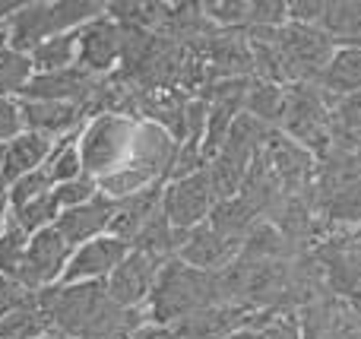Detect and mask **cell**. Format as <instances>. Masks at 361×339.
<instances>
[{
    "instance_id": "obj_1",
    "label": "cell",
    "mask_w": 361,
    "mask_h": 339,
    "mask_svg": "<svg viewBox=\"0 0 361 339\" xmlns=\"http://www.w3.org/2000/svg\"><path fill=\"white\" fill-rule=\"evenodd\" d=\"M105 16V0H25L4 25L6 48L32 54L42 42Z\"/></svg>"
},
{
    "instance_id": "obj_30",
    "label": "cell",
    "mask_w": 361,
    "mask_h": 339,
    "mask_svg": "<svg viewBox=\"0 0 361 339\" xmlns=\"http://www.w3.org/2000/svg\"><path fill=\"white\" fill-rule=\"evenodd\" d=\"M16 133H23L19 99H0V143H10Z\"/></svg>"
},
{
    "instance_id": "obj_19",
    "label": "cell",
    "mask_w": 361,
    "mask_h": 339,
    "mask_svg": "<svg viewBox=\"0 0 361 339\" xmlns=\"http://www.w3.org/2000/svg\"><path fill=\"white\" fill-rule=\"evenodd\" d=\"M29 232L13 222V216L6 213L4 226H0V276L6 279H16L19 283V273L25 266V254H29Z\"/></svg>"
},
{
    "instance_id": "obj_31",
    "label": "cell",
    "mask_w": 361,
    "mask_h": 339,
    "mask_svg": "<svg viewBox=\"0 0 361 339\" xmlns=\"http://www.w3.org/2000/svg\"><path fill=\"white\" fill-rule=\"evenodd\" d=\"M133 339H178V333L171 327H162V323H149V321H146L143 327L133 333Z\"/></svg>"
},
{
    "instance_id": "obj_34",
    "label": "cell",
    "mask_w": 361,
    "mask_h": 339,
    "mask_svg": "<svg viewBox=\"0 0 361 339\" xmlns=\"http://www.w3.org/2000/svg\"><path fill=\"white\" fill-rule=\"evenodd\" d=\"M42 339H70L67 333H61V330H51V333H44Z\"/></svg>"
},
{
    "instance_id": "obj_23",
    "label": "cell",
    "mask_w": 361,
    "mask_h": 339,
    "mask_svg": "<svg viewBox=\"0 0 361 339\" xmlns=\"http://www.w3.org/2000/svg\"><path fill=\"white\" fill-rule=\"evenodd\" d=\"M10 216H13V222H16L23 232L35 235V232H42V228H51V226H54L57 216H61V207H57L54 190H51V194L35 197V200L25 203V207L10 209Z\"/></svg>"
},
{
    "instance_id": "obj_10",
    "label": "cell",
    "mask_w": 361,
    "mask_h": 339,
    "mask_svg": "<svg viewBox=\"0 0 361 339\" xmlns=\"http://www.w3.org/2000/svg\"><path fill=\"white\" fill-rule=\"evenodd\" d=\"M99 80L92 73H86L82 67H70V70H57V73H35L32 82L25 86V92L19 99H32V101H70V105L86 108L95 99Z\"/></svg>"
},
{
    "instance_id": "obj_16",
    "label": "cell",
    "mask_w": 361,
    "mask_h": 339,
    "mask_svg": "<svg viewBox=\"0 0 361 339\" xmlns=\"http://www.w3.org/2000/svg\"><path fill=\"white\" fill-rule=\"evenodd\" d=\"M320 92L330 101H343L361 92V44H339L320 76Z\"/></svg>"
},
{
    "instance_id": "obj_32",
    "label": "cell",
    "mask_w": 361,
    "mask_h": 339,
    "mask_svg": "<svg viewBox=\"0 0 361 339\" xmlns=\"http://www.w3.org/2000/svg\"><path fill=\"white\" fill-rule=\"evenodd\" d=\"M225 339H263V336H260V330L257 327H244V330H238V333H231Z\"/></svg>"
},
{
    "instance_id": "obj_15",
    "label": "cell",
    "mask_w": 361,
    "mask_h": 339,
    "mask_svg": "<svg viewBox=\"0 0 361 339\" xmlns=\"http://www.w3.org/2000/svg\"><path fill=\"white\" fill-rule=\"evenodd\" d=\"M165 184L169 181H159V184H152V187L137 190V194L114 203V216H111V226H108V235L127 241V245L133 247V241H137V235L146 228V222L162 209Z\"/></svg>"
},
{
    "instance_id": "obj_29",
    "label": "cell",
    "mask_w": 361,
    "mask_h": 339,
    "mask_svg": "<svg viewBox=\"0 0 361 339\" xmlns=\"http://www.w3.org/2000/svg\"><path fill=\"white\" fill-rule=\"evenodd\" d=\"M330 0H292L288 4V23L298 25H320Z\"/></svg>"
},
{
    "instance_id": "obj_17",
    "label": "cell",
    "mask_w": 361,
    "mask_h": 339,
    "mask_svg": "<svg viewBox=\"0 0 361 339\" xmlns=\"http://www.w3.org/2000/svg\"><path fill=\"white\" fill-rule=\"evenodd\" d=\"M32 67L35 73H57V70H70L80 61V29L76 32H61V35L42 42L32 51Z\"/></svg>"
},
{
    "instance_id": "obj_12",
    "label": "cell",
    "mask_w": 361,
    "mask_h": 339,
    "mask_svg": "<svg viewBox=\"0 0 361 339\" xmlns=\"http://www.w3.org/2000/svg\"><path fill=\"white\" fill-rule=\"evenodd\" d=\"M238 254H241V245L238 241H228L225 235H219L209 222L190 228L178 251V260H184L187 266L203 273H219L225 270L228 264H235Z\"/></svg>"
},
{
    "instance_id": "obj_18",
    "label": "cell",
    "mask_w": 361,
    "mask_h": 339,
    "mask_svg": "<svg viewBox=\"0 0 361 339\" xmlns=\"http://www.w3.org/2000/svg\"><path fill=\"white\" fill-rule=\"evenodd\" d=\"M320 29L333 44H361V0H330L320 19Z\"/></svg>"
},
{
    "instance_id": "obj_7",
    "label": "cell",
    "mask_w": 361,
    "mask_h": 339,
    "mask_svg": "<svg viewBox=\"0 0 361 339\" xmlns=\"http://www.w3.org/2000/svg\"><path fill=\"white\" fill-rule=\"evenodd\" d=\"M324 285L336 295H355L361 285V228L333 235L314 254Z\"/></svg>"
},
{
    "instance_id": "obj_24",
    "label": "cell",
    "mask_w": 361,
    "mask_h": 339,
    "mask_svg": "<svg viewBox=\"0 0 361 339\" xmlns=\"http://www.w3.org/2000/svg\"><path fill=\"white\" fill-rule=\"evenodd\" d=\"M203 16L209 19L216 29H244L250 13V0H206Z\"/></svg>"
},
{
    "instance_id": "obj_4",
    "label": "cell",
    "mask_w": 361,
    "mask_h": 339,
    "mask_svg": "<svg viewBox=\"0 0 361 339\" xmlns=\"http://www.w3.org/2000/svg\"><path fill=\"white\" fill-rule=\"evenodd\" d=\"M216 203H219V197H216V190H212L209 171H206V165H203V168L193 171V175L165 184L162 213L169 216L171 228L190 232V228L203 226V222L209 219Z\"/></svg>"
},
{
    "instance_id": "obj_2",
    "label": "cell",
    "mask_w": 361,
    "mask_h": 339,
    "mask_svg": "<svg viewBox=\"0 0 361 339\" xmlns=\"http://www.w3.org/2000/svg\"><path fill=\"white\" fill-rule=\"evenodd\" d=\"M209 304H222L219 302L216 273L193 270L184 260L171 257L162 266L156 289H152L149 302H146V317H149V323L171 327L180 317L193 314L200 308H209Z\"/></svg>"
},
{
    "instance_id": "obj_27",
    "label": "cell",
    "mask_w": 361,
    "mask_h": 339,
    "mask_svg": "<svg viewBox=\"0 0 361 339\" xmlns=\"http://www.w3.org/2000/svg\"><path fill=\"white\" fill-rule=\"evenodd\" d=\"M95 194H102L99 181L89 178V175H80V178H73V181H63V184L54 187V200H57V207H61V213L63 209L82 207V203H89Z\"/></svg>"
},
{
    "instance_id": "obj_21",
    "label": "cell",
    "mask_w": 361,
    "mask_h": 339,
    "mask_svg": "<svg viewBox=\"0 0 361 339\" xmlns=\"http://www.w3.org/2000/svg\"><path fill=\"white\" fill-rule=\"evenodd\" d=\"M32 76H35L32 57L4 44L0 48V99H19L32 82Z\"/></svg>"
},
{
    "instance_id": "obj_20",
    "label": "cell",
    "mask_w": 361,
    "mask_h": 339,
    "mask_svg": "<svg viewBox=\"0 0 361 339\" xmlns=\"http://www.w3.org/2000/svg\"><path fill=\"white\" fill-rule=\"evenodd\" d=\"M80 133H82V130L67 133V137L57 140L54 149H51V156H48V162H44V168H48V175H51V181H54V187H57V184H63V181H73V178L86 175V171H82Z\"/></svg>"
},
{
    "instance_id": "obj_28",
    "label": "cell",
    "mask_w": 361,
    "mask_h": 339,
    "mask_svg": "<svg viewBox=\"0 0 361 339\" xmlns=\"http://www.w3.org/2000/svg\"><path fill=\"white\" fill-rule=\"evenodd\" d=\"M32 302H35V295H32L29 289H23L16 279L0 276V321H4V317H10L13 311L32 304Z\"/></svg>"
},
{
    "instance_id": "obj_33",
    "label": "cell",
    "mask_w": 361,
    "mask_h": 339,
    "mask_svg": "<svg viewBox=\"0 0 361 339\" xmlns=\"http://www.w3.org/2000/svg\"><path fill=\"white\" fill-rule=\"evenodd\" d=\"M92 339H133L130 330H111V333H102V336H92Z\"/></svg>"
},
{
    "instance_id": "obj_22",
    "label": "cell",
    "mask_w": 361,
    "mask_h": 339,
    "mask_svg": "<svg viewBox=\"0 0 361 339\" xmlns=\"http://www.w3.org/2000/svg\"><path fill=\"white\" fill-rule=\"evenodd\" d=\"M51 330L54 327H51L48 314L42 311L38 298L0 321V339H42L44 333H51Z\"/></svg>"
},
{
    "instance_id": "obj_25",
    "label": "cell",
    "mask_w": 361,
    "mask_h": 339,
    "mask_svg": "<svg viewBox=\"0 0 361 339\" xmlns=\"http://www.w3.org/2000/svg\"><path fill=\"white\" fill-rule=\"evenodd\" d=\"M54 190V181H51V175H48V168H35L32 175H25V178H19L16 184H13L10 190H6V207L10 209H19V207H25V203H32L35 197H42V194H51Z\"/></svg>"
},
{
    "instance_id": "obj_5",
    "label": "cell",
    "mask_w": 361,
    "mask_h": 339,
    "mask_svg": "<svg viewBox=\"0 0 361 339\" xmlns=\"http://www.w3.org/2000/svg\"><path fill=\"white\" fill-rule=\"evenodd\" d=\"M165 264H169V260L156 257V254L130 247V254L121 260V266L105 279L108 298H111L118 308H127V311L146 308V302H149Z\"/></svg>"
},
{
    "instance_id": "obj_14",
    "label": "cell",
    "mask_w": 361,
    "mask_h": 339,
    "mask_svg": "<svg viewBox=\"0 0 361 339\" xmlns=\"http://www.w3.org/2000/svg\"><path fill=\"white\" fill-rule=\"evenodd\" d=\"M114 203L118 200H111V197H105V194H95L92 200L82 203V207L63 209V213L57 216L54 228L63 235V241H67L70 247L95 241V238H102V235H108V226H111V216H114Z\"/></svg>"
},
{
    "instance_id": "obj_11",
    "label": "cell",
    "mask_w": 361,
    "mask_h": 339,
    "mask_svg": "<svg viewBox=\"0 0 361 339\" xmlns=\"http://www.w3.org/2000/svg\"><path fill=\"white\" fill-rule=\"evenodd\" d=\"M19 118H23V130L42 133V137H48V140H61V137H67V133L82 130L89 114H86V108L70 105V101L19 99Z\"/></svg>"
},
{
    "instance_id": "obj_35",
    "label": "cell",
    "mask_w": 361,
    "mask_h": 339,
    "mask_svg": "<svg viewBox=\"0 0 361 339\" xmlns=\"http://www.w3.org/2000/svg\"><path fill=\"white\" fill-rule=\"evenodd\" d=\"M4 149H6V143H0V165H4Z\"/></svg>"
},
{
    "instance_id": "obj_6",
    "label": "cell",
    "mask_w": 361,
    "mask_h": 339,
    "mask_svg": "<svg viewBox=\"0 0 361 339\" xmlns=\"http://www.w3.org/2000/svg\"><path fill=\"white\" fill-rule=\"evenodd\" d=\"M70 254H73V247L63 241V235L54 226L35 232L29 238V254H25V266L19 273V285L29 289L32 295L57 285L70 264Z\"/></svg>"
},
{
    "instance_id": "obj_9",
    "label": "cell",
    "mask_w": 361,
    "mask_h": 339,
    "mask_svg": "<svg viewBox=\"0 0 361 339\" xmlns=\"http://www.w3.org/2000/svg\"><path fill=\"white\" fill-rule=\"evenodd\" d=\"M127 254H130V245L121 238H111V235L86 241V245L73 247L61 283H105Z\"/></svg>"
},
{
    "instance_id": "obj_3",
    "label": "cell",
    "mask_w": 361,
    "mask_h": 339,
    "mask_svg": "<svg viewBox=\"0 0 361 339\" xmlns=\"http://www.w3.org/2000/svg\"><path fill=\"white\" fill-rule=\"evenodd\" d=\"M276 44H279L282 63L288 73V86H320L326 63H330L333 51V38L326 35L320 25H298V23H286L276 32Z\"/></svg>"
},
{
    "instance_id": "obj_13",
    "label": "cell",
    "mask_w": 361,
    "mask_h": 339,
    "mask_svg": "<svg viewBox=\"0 0 361 339\" xmlns=\"http://www.w3.org/2000/svg\"><path fill=\"white\" fill-rule=\"evenodd\" d=\"M57 140H48L42 133H16V137L6 143L4 149V165H0V203L6 200V190L19 181V178L32 175L35 168H42L48 162L51 149H54Z\"/></svg>"
},
{
    "instance_id": "obj_8",
    "label": "cell",
    "mask_w": 361,
    "mask_h": 339,
    "mask_svg": "<svg viewBox=\"0 0 361 339\" xmlns=\"http://www.w3.org/2000/svg\"><path fill=\"white\" fill-rule=\"evenodd\" d=\"M76 67L92 73L95 80H105V76L118 73V67H121V25L114 23L108 13L80 29V61H76Z\"/></svg>"
},
{
    "instance_id": "obj_26",
    "label": "cell",
    "mask_w": 361,
    "mask_h": 339,
    "mask_svg": "<svg viewBox=\"0 0 361 339\" xmlns=\"http://www.w3.org/2000/svg\"><path fill=\"white\" fill-rule=\"evenodd\" d=\"M286 23H288L286 0H250V13L244 29H282Z\"/></svg>"
}]
</instances>
